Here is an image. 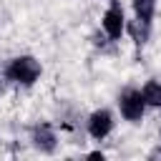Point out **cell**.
Wrapping results in <instances>:
<instances>
[{
  "label": "cell",
  "instance_id": "cell-1",
  "mask_svg": "<svg viewBox=\"0 0 161 161\" xmlns=\"http://www.w3.org/2000/svg\"><path fill=\"white\" fill-rule=\"evenodd\" d=\"M40 73H43L40 60L33 58V55H18L5 68V78L13 80V83H20V86H33L40 78Z\"/></svg>",
  "mask_w": 161,
  "mask_h": 161
},
{
  "label": "cell",
  "instance_id": "cell-2",
  "mask_svg": "<svg viewBox=\"0 0 161 161\" xmlns=\"http://www.w3.org/2000/svg\"><path fill=\"white\" fill-rule=\"evenodd\" d=\"M118 111H121V116H123L128 123H141V118H143V113H146V101H143L141 91L126 88V91L118 96Z\"/></svg>",
  "mask_w": 161,
  "mask_h": 161
},
{
  "label": "cell",
  "instance_id": "cell-3",
  "mask_svg": "<svg viewBox=\"0 0 161 161\" xmlns=\"http://www.w3.org/2000/svg\"><path fill=\"white\" fill-rule=\"evenodd\" d=\"M101 25H103V33H106L108 40H118V38L126 33V15H123V8H121L118 0H113V3L108 5V10L103 13Z\"/></svg>",
  "mask_w": 161,
  "mask_h": 161
},
{
  "label": "cell",
  "instance_id": "cell-4",
  "mask_svg": "<svg viewBox=\"0 0 161 161\" xmlns=\"http://www.w3.org/2000/svg\"><path fill=\"white\" fill-rule=\"evenodd\" d=\"M111 131H113V113H111L108 108L93 111L91 118H88V133H91L96 141H103Z\"/></svg>",
  "mask_w": 161,
  "mask_h": 161
},
{
  "label": "cell",
  "instance_id": "cell-5",
  "mask_svg": "<svg viewBox=\"0 0 161 161\" xmlns=\"http://www.w3.org/2000/svg\"><path fill=\"white\" fill-rule=\"evenodd\" d=\"M33 146L40 151V153H53L55 146H58V138L53 133V128L48 123H40L33 128Z\"/></svg>",
  "mask_w": 161,
  "mask_h": 161
},
{
  "label": "cell",
  "instance_id": "cell-6",
  "mask_svg": "<svg viewBox=\"0 0 161 161\" xmlns=\"http://www.w3.org/2000/svg\"><path fill=\"white\" fill-rule=\"evenodd\" d=\"M141 96H143L146 106L161 108V83H158V80H148V83L141 88Z\"/></svg>",
  "mask_w": 161,
  "mask_h": 161
},
{
  "label": "cell",
  "instance_id": "cell-7",
  "mask_svg": "<svg viewBox=\"0 0 161 161\" xmlns=\"http://www.w3.org/2000/svg\"><path fill=\"white\" fill-rule=\"evenodd\" d=\"M133 5V13L138 20L143 23H151L153 20V13H156V0H131Z\"/></svg>",
  "mask_w": 161,
  "mask_h": 161
},
{
  "label": "cell",
  "instance_id": "cell-8",
  "mask_svg": "<svg viewBox=\"0 0 161 161\" xmlns=\"http://www.w3.org/2000/svg\"><path fill=\"white\" fill-rule=\"evenodd\" d=\"M148 25H151V23H143V20H138V18L126 25V30L133 35V43H136V45H143V43L148 40Z\"/></svg>",
  "mask_w": 161,
  "mask_h": 161
},
{
  "label": "cell",
  "instance_id": "cell-9",
  "mask_svg": "<svg viewBox=\"0 0 161 161\" xmlns=\"http://www.w3.org/2000/svg\"><path fill=\"white\" fill-rule=\"evenodd\" d=\"M88 158H101V161H103V153H101V151H93V153H88Z\"/></svg>",
  "mask_w": 161,
  "mask_h": 161
}]
</instances>
